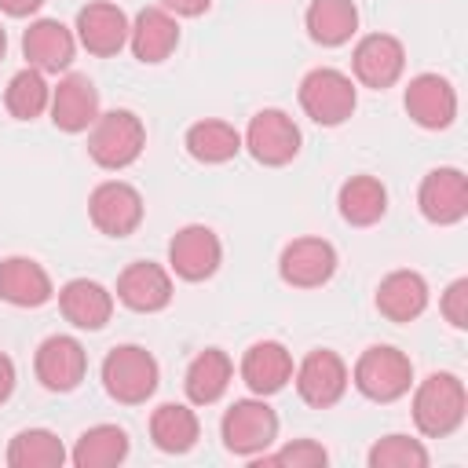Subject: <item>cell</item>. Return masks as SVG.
I'll list each match as a JSON object with an SVG mask.
<instances>
[{"label": "cell", "instance_id": "1", "mask_svg": "<svg viewBox=\"0 0 468 468\" xmlns=\"http://www.w3.org/2000/svg\"><path fill=\"white\" fill-rule=\"evenodd\" d=\"M464 410H468V395L461 377L453 373H431L413 391V424L428 439H442L457 431L464 420Z\"/></svg>", "mask_w": 468, "mask_h": 468}, {"label": "cell", "instance_id": "2", "mask_svg": "<svg viewBox=\"0 0 468 468\" xmlns=\"http://www.w3.org/2000/svg\"><path fill=\"white\" fill-rule=\"evenodd\" d=\"M146 146V128L143 121L132 113V110H110V113H99L91 132H88V154L99 168H110V172H121L128 165L139 161Z\"/></svg>", "mask_w": 468, "mask_h": 468}, {"label": "cell", "instance_id": "3", "mask_svg": "<svg viewBox=\"0 0 468 468\" xmlns=\"http://www.w3.org/2000/svg\"><path fill=\"white\" fill-rule=\"evenodd\" d=\"M157 358L139 344H121L102 358V388L124 406H139L157 391Z\"/></svg>", "mask_w": 468, "mask_h": 468}, {"label": "cell", "instance_id": "4", "mask_svg": "<svg viewBox=\"0 0 468 468\" xmlns=\"http://www.w3.org/2000/svg\"><path fill=\"white\" fill-rule=\"evenodd\" d=\"M351 380H355V388L366 399H373V402H395L413 384V362L399 347L373 344V347H366L358 355V362L351 369Z\"/></svg>", "mask_w": 468, "mask_h": 468}, {"label": "cell", "instance_id": "5", "mask_svg": "<svg viewBox=\"0 0 468 468\" xmlns=\"http://www.w3.org/2000/svg\"><path fill=\"white\" fill-rule=\"evenodd\" d=\"M355 80L333 66H318L300 80V106L314 124L336 128L355 113Z\"/></svg>", "mask_w": 468, "mask_h": 468}, {"label": "cell", "instance_id": "6", "mask_svg": "<svg viewBox=\"0 0 468 468\" xmlns=\"http://www.w3.org/2000/svg\"><path fill=\"white\" fill-rule=\"evenodd\" d=\"M223 446L238 457H260L278 439V413L263 399H238L219 420Z\"/></svg>", "mask_w": 468, "mask_h": 468}, {"label": "cell", "instance_id": "7", "mask_svg": "<svg viewBox=\"0 0 468 468\" xmlns=\"http://www.w3.org/2000/svg\"><path fill=\"white\" fill-rule=\"evenodd\" d=\"M241 146L267 168H282L289 165L296 154H300V128L296 121L285 113V110H260L245 135H241Z\"/></svg>", "mask_w": 468, "mask_h": 468}, {"label": "cell", "instance_id": "8", "mask_svg": "<svg viewBox=\"0 0 468 468\" xmlns=\"http://www.w3.org/2000/svg\"><path fill=\"white\" fill-rule=\"evenodd\" d=\"M88 216L106 238H128L143 223V197L124 179H106L88 197Z\"/></svg>", "mask_w": 468, "mask_h": 468}, {"label": "cell", "instance_id": "9", "mask_svg": "<svg viewBox=\"0 0 468 468\" xmlns=\"http://www.w3.org/2000/svg\"><path fill=\"white\" fill-rule=\"evenodd\" d=\"M292 377H296V391H300V399H303L307 406H318V410L340 402L344 391H347V380H351L344 358H340L336 351H329V347H314V351H307L303 362L292 369Z\"/></svg>", "mask_w": 468, "mask_h": 468}, {"label": "cell", "instance_id": "10", "mask_svg": "<svg viewBox=\"0 0 468 468\" xmlns=\"http://www.w3.org/2000/svg\"><path fill=\"white\" fill-rule=\"evenodd\" d=\"M219 260H223V245H219L216 230L205 223H190V227L176 230V238L168 241V267L183 282L212 278L219 271Z\"/></svg>", "mask_w": 468, "mask_h": 468}, {"label": "cell", "instance_id": "11", "mask_svg": "<svg viewBox=\"0 0 468 468\" xmlns=\"http://www.w3.org/2000/svg\"><path fill=\"white\" fill-rule=\"evenodd\" d=\"M351 69H355V80L366 84V88H391L402 69H406V48L399 37L391 33H369L355 44L351 51Z\"/></svg>", "mask_w": 468, "mask_h": 468}, {"label": "cell", "instance_id": "12", "mask_svg": "<svg viewBox=\"0 0 468 468\" xmlns=\"http://www.w3.org/2000/svg\"><path fill=\"white\" fill-rule=\"evenodd\" d=\"M417 205H420V216L428 223H439V227H450V223H461L464 212H468V179L461 168H431L424 179H420V190H417Z\"/></svg>", "mask_w": 468, "mask_h": 468}, {"label": "cell", "instance_id": "13", "mask_svg": "<svg viewBox=\"0 0 468 468\" xmlns=\"http://www.w3.org/2000/svg\"><path fill=\"white\" fill-rule=\"evenodd\" d=\"M336 271V249L325 238H296L278 256V274L292 289H318Z\"/></svg>", "mask_w": 468, "mask_h": 468}, {"label": "cell", "instance_id": "14", "mask_svg": "<svg viewBox=\"0 0 468 468\" xmlns=\"http://www.w3.org/2000/svg\"><path fill=\"white\" fill-rule=\"evenodd\" d=\"M406 113L428 128V132H439V128H450L453 117H457V91L446 77L439 73H417L410 84H406Z\"/></svg>", "mask_w": 468, "mask_h": 468}, {"label": "cell", "instance_id": "15", "mask_svg": "<svg viewBox=\"0 0 468 468\" xmlns=\"http://www.w3.org/2000/svg\"><path fill=\"white\" fill-rule=\"evenodd\" d=\"M33 369H37V380H40L48 391H73V388L84 380L88 355H84L80 340L58 333V336H48V340L37 347Z\"/></svg>", "mask_w": 468, "mask_h": 468}, {"label": "cell", "instance_id": "16", "mask_svg": "<svg viewBox=\"0 0 468 468\" xmlns=\"http://www.w3.org/2000/svg\"><path fill=\"white\" fill-rule=\"evenodd\" d=\"M128 15L110 4V0H95V4H84L77 11V40L91 51V55H117L124 44H128Z\"/></svg>", "mask_w": 468, "mask_h": 468}, {"label": "cell", "instance_id": "17", "mask_svg": "<svg viewBox=\"0 0 468 468\" xmlns=\"http://www.w3.org/2000/svg\"><path fill=\"white\" fill-rule=\"evenodd\" d=\"M73 51H77V37L58 18H37L22 33V55L40 73H62V69H69Z\"/></svg>", "mask_w": 468, "mask_h": 468}, {"label": "cell", "instance_id": "18", "mask_svg": "<svg viewBox=\"0 0 468 468\" xmlns=\"http://www.w3.org/2000/svg\"><path fill=\"white\" fill-rule=\"evenodd\" d=\"M51 121L62 132H88L99 117V91L84 73H66L51 88Z\"/></svg>", "mask_w": 468, "mask_h": 468}, {"label": "cell", "instance_id": "19", "mask_svg": "<svg viewBox=\"0 0 468 468\" xmlns=\"http://www.w3.org/2000/svg\"><path fill=\"white\" fill-rule=\"evenodd\" d=\"M117 300L139 314H154L161 307H168L172 300V278L161 263H150V260H135L121 271L117 278Z\"/></svg>", "mask_w": 468, "mask_h": 468}, {"label": "cell", "instance_id": "20", "mask_svg": "<svg viewBox=\"0 0 468 468\" xmlns=\"http://www.w3.org/2000/svg\"><path fill=\"white\" fill-rule=\"evenodd\" d=\"M241 380L252 395L267 399L292 380V355L278 340H256L241 355Z\"/></svg>", "mask_w": 468, "mask_h": 468}, {"label": "cell", "instance_id": "21", "mask_svg": "<svg viewBox=\"0 0 468 468\" xmlns=\"http://www.w3.org/2000/svg\"><path fill=\"white\" fill-rule=\"evenodd\" d=\"M128 44H132V55L139 62H146V66L165 62L179 44L176 15H168L165 7H143L128 29Z\"/></svg>", "mask_w": 468, "mask_h": 468}, {"label": "cell", "instance_id": "22", "mask_svg": "<svg viewBox=\"0 0 468 468\" xmlns=\"http://www.w3.org/2000/svg\"><path fill=\"white\" fill-rule=\"evenodd\" d=\"M51 278L48 271L29 256H7L0 260V300L11 307H40L51 300Z\"/></svg>", "mask_w": 468, "mask_h": 468}, {"label": "cell", "instance_id": "23", "mask_svg": "<svg viewBox=\"0 0 468 468\" xmlns=\"http://www.w3.org/2000/svg\"><path fill=\"white\" fill-rule=\"evenodd\" d=\"M58 307L77 329H102L113 314V292L91 278H73L58 289Z\"/></svg>", "mask_w": 468, "mask_h": 468}, {"label": "cell", "instance_id": "24", "mask_svg": "<svg viewBox=\"0 0 468 468\" xmlns=\"http://www.w3.org/2000/svg\"><path fill=\"white\" fill-rule=\"evenodd\" d=\"M428 307V282L417 271H391L377 285V311L388 322H413Z\"/></svg>", "mask_w": 468, "mask_h": 468}, {"label": "cell", "instance_id": "25", "mask_svg": "<svg viewBox=\"0 0 468 468\" xmlns=\"http://www.w3.org/2000/svg\"><path fill=\"white\" fill-rule=\"evenodd\" d=\"M307 37L322 48H340L358 29V7L355 0H311L303 15Z\"/></svg>", "mask_w": 468, "mask_h": 468}, {"label": "cell", "instance_id": "26", "mask_svg": "<svg viewBox=\"0 0 468 468\" xmlns=\"http://www.w3.org/2000/svg\"><path fill=\"white\" fill-rule=\"evenodd\" d=\"M234 377V362L227 358V351L219 347H205L194 355V362L186 366V377H183V388H186V399L194 406H212L227 384Z\"/></svg>", "mask_w": 468, "mask_h": 468}, {"label": "cell", "instance_id": "27", "mask_svg": "<svg viewBox=\"0 0 468 468\" xmlns=\"http://www.w3.org/2000/svg\"><path fill=\"white\" fill-rule=\"evenodd\" d=\"M197 413L183 402H165L150 413V439L161 453H186L197 442Z\"/></svg>", "mask_w": 468, "mask_h": 468}, {"label": "cell", "instance_id": "28", "mask_svg": "<svg viewBox=\"0 0 468 468\" xmlns=\"http://www.w3.org/2000/svg\"><path fill=\"white\" fill-rule=\"evenodd\" d=\"M186 154L201 165H223L230 157H238L241 150V132L227 121H216V117H205L197 124L186 128Z\"/></svg>", "mask_w": 468, "mask_h": 468}, {"label": "cell", "instance_id": "29", "mask_svg": "<svg viewBox=\"0 0 468 468\" xmlns=\"http://www.w3.org/2000/svg\"><path fill=\"white\" fill-rule=\"evenodd\" d=\"M336 205H340V216L351 227H369L388 212V190L377 176H351L340 186Z\"/></svg>", "mask_w": 468, "mask_h": 468}, {"label": "cell", "instance_id": "30", "mask_svg": "<svg viewBox=\"0 0 468 468\" xmlns=\"http://www.w3.org/2000/svg\"><path fill=\"white\" fill-rule=\"evenodd\" d=\"M128 457V435L117 424H95L88 431H80V439L73 442L69 461L77 468H113Z\"/></svg>", "mask_w": 468, "mask_h": 468}, {"label": "cell", "instance_id": "31", "mask_svg": "<svg viewBox=\"0 0 468 468\" xmlns=\"http://www.w3.org/2000/svg\"><path fill=\"white\" fill-rule=\"evenodd\" d=\"M66 461V446L48 428H22L7 446L11 468H58Z\"/></svg>", "mask_w": 468, "mask_h": 468}, {"label": "cell", "instance_id": "32", "mask_svg": "<svg viewBox=\"0 0 468 468\" xmlns=\"http://www.w3.org/2000/svg\"><path fill=\"white\" fill-rule=\"evenodd\" d=\"M48 102H51V88H48V80H44L40 69L26 66V69H18V73L7 80L4 106H7V113H11L15 121H33V117H40V113L48 110Z\"/></svg>", "mask_w": 468, "mask_h": 468}, {"label": "cell", "instance_id": "33", "mask_svg": "<svg viewBox=\"0 0 468 468\" xmlns=\"http://www.w3.org/2000/svg\"><path fill=\"white\" fill-rule=\"evenodd\" d=\"M366 461H369V468H424L428 450L410 435H384L369 446Z\"/></svg>", "mask_w": 468, "mask_h": 468}, {"label": "cell", "instance_id": "34", "mask_svg": "<svg viewBox=\"0 0 468 468\" xmlns=\"http://www.w3.org/2000/svg\"><path fill=\"white\" fill-rule=\"evenodd\" d=\"M325 461H329V453H325V446H322V442H314V439H296V442L282 446L278 453H260V464H292V468H318V464H325Z\"/></svg>", "mask_w": 468, "mask_h": 468}, {"label": "cell", "instance_id": "35", "mask_svg": "<svg viewBox=\"0 0 468 468\" xmlns=\"http://www.w3.org/2000/svg\"><path fill=\"white\" fill-rule=\"evenodd\" d=\"M439 307H442V318H446L453 329H468V278L450 282Z\"/></svg>", "mask_w": 468, "mask_h": 468}, {"label": "cell", "instance_id": "36", "mask_svg": "<svg viewBox=\"0 0 468 468\" xmlns=\"http://www.w3.org/2000/svg\"><path fill=\"white\" fill-rule=\"evenodd\" d=\"M161 7L168 15H183V18H197L212 7V0H161Z\"/></svg>", "mask_w": 468, "mask_h": 468}, {"label": "cell", "instance_id": "37", "mask_svg": "<svg viewBox=\"0 0 468 468\" xmlns=\"http://www.w3.org/2000/svg\"><path fill=\"white\" fill-rule=\"evenodd\" d=\"M15 391V362L0 351V402H7Z\"/></svg>", "mask_w": 468, "mask_h": 468}, {"label": "cell", "instance_id": "38", "mask_svg": "<svg viewBox=\"0 0 468 468\" xmlns=\"http://www.w3.org/2000/svg\"><path fill=\"white\" fill-rule=\"evenodd\" d=\"M44 0H0V11H7L11 18H26L33 11H40Z\"/></svg>", "mask_w": 468, "mask_h": 468}, {"label": "cell", "instance_id": "39", "mask_svg": "<svg viewBox=\"0 0 468 468\" xmlns=\"http://www.w3.org/2000/svg\"><path fill=\"white\" fill-rule=\"evenodd\" d=\"M4 51H7V33H4V26H0V58H4Z\"/></svg>", "mask_w": 468, "mask_h": 468}]
</instances>
